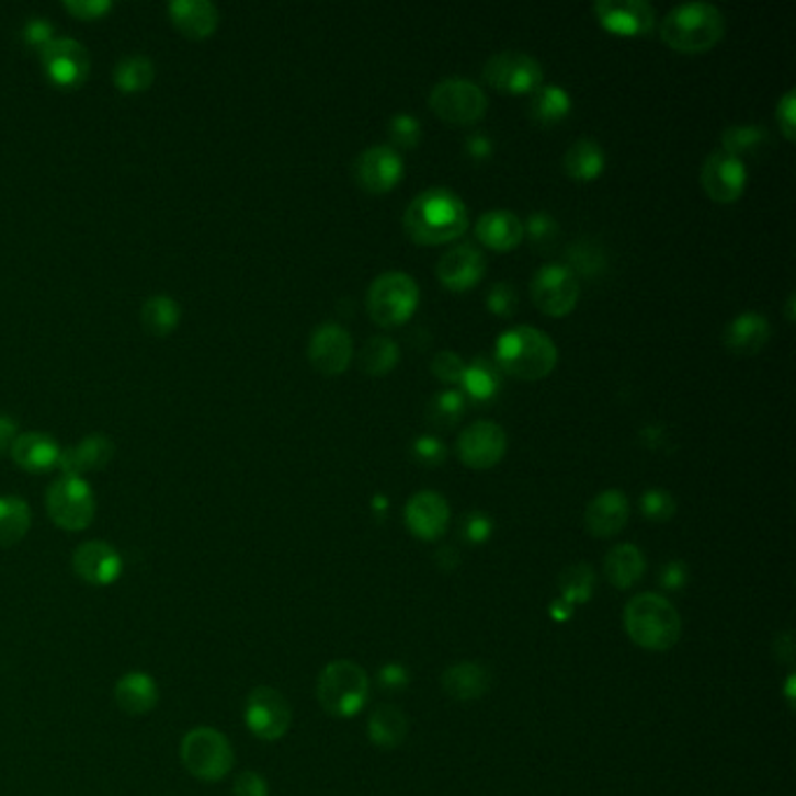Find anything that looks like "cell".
Returning a JSON list of instances; mask_svg holds the SVG:
<instances>
[{
	"label": "cell",
	"mask_w": 796,
	"mask_h": 796,
	"mask_svg": "<svg viewBox=\"0 0 796 796\" xmlns=\"http://www.w3.org/2000/svg\"><path fill=\"white\" fill-rule=\"evenodd\" d=\"M771 337V322L766 320V316L757 314V311H746L736 316L727 330H724V343L727 349L736 355H754L766 346V341Z\"/></svg>",
	"instance_id": "26"
},
{
	"label": "cell",
	"mask_w": 796,
	"mask_h": 796,
	"mask_svg": "<svg viewBox=\"0 0 796 796\" xmlns=\"http://www.w3.org/2000/svg\"><path fill=\"white\" fill-rule=\"evenodd\" d=\"M64 5L68 12L80 16V20H96V16L113 8L111 0H66Z\"/></svg>",
	"instance_id": "54"
},
{
	"label": "cell",
	"mask_w": 796,
	"mask_h": 796,
	"mask_svg": "<svg viewBox=\"0 0 796 796\" xmlns=\"http://www.w3.org/2000/svg\"><path fill=\"white\" fill-rule=\"evenodd\" d=\"M568 258V269L572 274H582V276H599L601 271L605 269V255L603 248L593 241H577L568 248L566 252Z\"/></svg>",
	"instance_id": "42"
},
{
	"label": "cell",
	"mask_w": 796,
	"mask_h": 796,
	"mask_svg": "<svg viewBox=\"0 0 796 796\" xmlns=\"http://www.w3.org/2000/svg\"><path fill=\"white\" fill-rule=\"evenodd\" d=\"M234 796H269V785L255 771H243L231 785Z\"/></svg>",
	"instance_id": "50"
},
{
	"label": "cell",
	"mask_w": 796,
	"mask_h": 796,
	"mask_svg": "<svg viewBox=\"0 0 796 796\" xmlns=\"http://www.w3.org/2000/svg\"><path fill=\"white\" fill-rule=\"evenodd\" d=\"M551 617L558 619V622H566L572 617V605H568L566 601H556L551 605Z\"/></svg>",
	"instance_id": "61"
},
{
	"label": "cell",
	"mask_w": 796,
	"mask_h": 796,
	"mask_svg": "<svg viewBox=\"0 0 796 796\" xmlns=\"http://www.w3.org/2000/svg\"><path fill=\"white\" fill-rule=\"evenodd\" d=\"M374 510H378V512L388 510V500H386L384 496H376V498H374Z\"/></svg>",
	"instance_id": "62"
},
{
	"label": "cell",
	"mask_w": 796,
	"mask_h": 796,
	"mask_svg": "<svg viewBox=\"0 0 796 796\" xmlns=\"http://www.w3.org/2000/svg\"><path fill=\"white\" fill-rule=\"evenodd\" d=\"M486 304H488V309H491L496 316L510 318L516 311V306H519L514 285L507 283V281H500V283L491 285V289H488V295H486Z\"/></svg>",
	"instance_id": "46"
},
{
	"label": "cell",
	"mask_w": 796,
	"mask_h": 796,
	"mask_svg": "<svg viewBox=\"0 0 796 796\" xmlns=\"http://www.w3.org/2000/svg\"><path fill=\"white\" fill-rule=\"evenodd\" d=\"M465 150L473 159H488L493 155V143L486 134L475 132L465 138Z\"/></svg>",
	"instance_id": "56"
},
{
	"label": "cell",
	"mask_w": 796,
	"mask_h": 796,
	"mask_svg": "<svg viewBox=\"0 0 796 796\" xmlns=\"http://www.w3.org/2000/svg\"><path fill=\"white\" fill-rule=\"evenodd\" d=\"M531 297L542 314L568 316L579 299L577 276L566 264L539 266L531 281Z\"/></svg>",
	"instance_id": "11"
},
{
	"label": "cell",
	"mask_w": 796,
	"mask_h": 796,
	"mask_svg": "<svg viewBox=\"0 0 796 796\" xmlns=\"http://www.w3.org/2000/svg\"><path fill=\"white\" fill-rule=\"evenodd\" d=\"M603 568H605V577L610 579V584L624 591L640 582L645 568H647V560L636 545H628L626 542V545H617L610 549V554L605 556Z\"/></svg>",
	"instance_id": "31"
},
{
	"label": "cell",
	"mask_w": 796,
	"mask_h": 796,
	"mask_svg": "<svg viewBox=\"0 0 796 796\" xmlns=\"http://www.w3.org/2000/svg\"><path fill=\"white\" fill-rule=\"evenodd\" d=\"M49 519L64 531H84L96 514V498L84 477L64 475L47 488Z\"/></svg>",
	"instance_id": "8"
},
{
	"label": "cell",
	"mask_w": 796,
	"mask_h": 796,
	"mask_svg": "<svg viewBox=\"0 0 796 796\" xmlns=\"http://www.w3.org/2000/svg\"><path fill=\"white\" fill-rule=\"evenodd\" d=\"M390 140L393 148L413 150L421 143V122L409 113H397L390 120Z\"/></svg>",
	"instance_id": "45"
},
{
	"label": "cell",
	"mask_w": 796,
	"mask_h": 796,
	"mask_svg": "<svg viewBox=\"0 0 796 796\" xmlns=\"http://www.w3.org/2000/svg\"><path fill=\"white\" fill-rule=\"evenodd\" d=\"M460 384H463V390L473 397V400L488 402V400H493L500 390V376L491 360L477 355L473 362H469V365H465Z\"/></svg>",
	"instance_id": "34"
},
{
	"label": "cell",
	"mask_w": 796,
	"mask_h": 796,
	"mask_svg": "<svg viewBox=\"0 0 796 796\" xmlns=\"http://www.w3.org/2000/svg\"><path fill=\"white\" fill-rule=\"evenodd\" d=\"M421 289L413 276L405 271H386L376 276L367 289V309L376 325L395 328L407 322L419 309Z\"/></svg>",
	"instance_id": "6"
},
{
	"label": "cell",
	"mask_w": 796,
	"mask_h": 796,
	"mask_svg": "<svg viewBox=\"0 0 796 796\" xmlns=\"http://www.w3.org/2000/svg\"><path fill=\"white\" fill-rule=\"evenodd\" d=\"M701 185L713 202L734 204L736 198L743 196L748 185L746 161L727 150H713L701 167Z\"/></svg>",
	"instance_id": "13"
},
{
	"label": "cell",
	"mask_w": 796,
	"mask_h": 796,
	"mask_svg": "<svg viewBox=\"0 0 796 796\" xmlns=\"http://www.w3.org/2000/svg\"><path fill=\"white\" fill-rule=\"evenodd\" d=\"M572 107V99L560 84L537 87L531 96V115L539 124H556L566 120Z\"/></svg>",
	"instance_id": "35"
},
{
	"label": "cell",
	"mask_w": 796,
	"mask_h": 796,
	"mask_svg": "<svg viewBox=\"0 0 796 796\" xmlns=\"http://www.w3.org/2000/svg\"><path fill=\"white\" fill-rule=\"evenodd\" d=\"M463 537L469 542V545H484V542L493 535V521L484 512H469L463 519L460 526Z\"/></svg>",
	"instance_id": "49"
},
{
	"label": "cell",
	"mask_w": 796,
	"mask_h": 796,
	"mask_svg": "<svg viewBox=\"0 0 796 796\" xmlns=\"http://www.w3.org/2000/svg\"><path fill=\"white\" fill-rule=\"evenodd\" d=\"M448 502L444 500V496L434 491H419L409 498L405 507L407 528L425 542L442 537L448 528Z\"/></svg>",
	"instance_id": "20"
},
{
	"label": "cell",
	"mask_w": 796,
	"mask_h": 796,
	"mask_svg": "<svg viewBox=\"0 0 796 796\" xmlns=\"http://www.w3.org/2000/svg\"><path fill=\"white\" fill-rule=\"evenodd\" d=\"M316 694L325 713L337 719H346L365 708L369 678L355 661L337 659L320 671Z\"/></svg>",
	"instance_id": "5"
},
{
	"label": "cell",
	"mask_w": 796,
	"mask_h": 796,
	"mask_svg": "<svg viewBox=\"0 0 796 796\" xmlns=\"http://www.w3.org/2000/svg\"><path fill=\"white\" fill-rule=\"evenodd\" d=\"M794 675H789V680H787V701L792 703V698H794Z\"/></svg>",
	"instance_id": "64"
},
{
	"label": "cell",
	"mask_w": 796,
	"mask_h": 796,
	"mask_svg": "<svg viewBox=\"0 0 796 796\" xmlns=\"http://www.w3.org/2000/svg\"><path fill=\"white\" fill-rule=\"evenodd\" d=\"M169 14L171 22L194 41L206 38L220 22V14L211 0H171Z\"/></svg>",
	"instance_id": "29"
},
{
	"label": "cell",
	"mask_w": 796,
	"mask_h": 796,
	"mask_svg": "<svg viewBox=\"0 0 796 796\" xmlns=\"http://www.w3.org/2000/svg\"><path fill=\"white\" fill-rule=\"evenodd\" d=\"M686 582H690V568H686L684 560H671L659 572V584L666 591H680Z\"/></svg>",
	"instance_id": "51"
},
{
	"label": "cell",
	"mask_w": 796,
	"mask_h": 796,
	"mask_svg": "<svg viewBox=\"0 0 796 796\" xmlns=\"http://www.w3.org/2000/svg\"><path fill=\"white\" fill-rule=\"evenodd\" d=\"M72 570L89 587L105 589L120 582L124 572V560L120 551L103 539H89L72 551Z\"/></svg>",
	"instance_id": "16"
},
{
	"label": "cell",
	"mask_w": 796,
	"mask_h": 796,
	"mask_svg": "<svg viewBox=\"0 0 796 796\" xmlns=\"http://www.w3.org/2000/svg\"><path fill=\"white\" fill-rule=\"evenodd\" d=\"M115 456V444L103 434H89L80 444L61 448L59 467L64 475L84 477L87 473L103 469Z\"/></svg>",
	"instance_id": "23"
},
{
	"label": "cell",
	"mask_w": 796,
	"mask_h": 796,
	"mask_svg": "<svg viewBox=\"0 0 796 796\" xmlns=\"http://www.w3.org/2000/svg\"><path fill=\"white\" fill-rule=\"evenodd\" d=\"M787 320H794V295L787 297Z\"/></svg>",
	"instance_id": "63"
},
{
	"label": "cell",
	"mask_w": 796,
	"mask_h": 796,
	"mask_svg": "<svg viewBox=\"0 0 796 796\" xmlns=\"http://www.w3.org/2000/svg\"><path fill=\"white\" fill-rule=\"evenodd\" d=\"M484 80L500 92L526 94L542 82V66L526 52H500L486 61Z\"/></svg>",
	"instance_id": "12"
},
{
	"label": "cell",
	"mask_w": 796,
	"mask_h": 796,
	"mask_svg": "<svg viewBox=\"0 0 796 796\" xmlns=\"http://www.w3.org/2000/svg\"><path fill=\"white\" fill-rule=\"evenodd\" d=\"M22 35L29 45L41 49L43 45H47L54 38V29L45 16H31V20L22 26Z\"/></svg>",
	"instance_id": "52"
},
{
	"label": "cell",
	"mask_w": 796,
	"mask_h": 796,
	"mask_svg": "<svg viewBox=\"0 0 796 796\" xmlns=\"http://www.w3.org/2000/svg\"><path fill=\"white\" fill-rule=\"evenodd\" d=\"M601 24L617 35H645L657 24V12L645 0H599L593 5Z\"/></svg>",
	"instance_id": "19"
},
{
	"label": "cell",
	"mask_w": 796,
	"mask_h": 796,
	"mask_svg": "<svg viewBox=\"0 0 796 796\" xmlns=\"http://www.w3.org/2000/svg\"><path fill=\"white\" fill-rule=\"evenodd\" d=\"M378 682H382L384 690H390V692H400V690H407L409 686V671L402 666V663H386L382 671H378Z\"/></svg>",
	"instance_id": "53"
},
{
	"label": "cell",
	"mask_w": 796,
	"mask_h": 796,
	"mask_svg": "<svg viewBox=\"0 0 796 796\" xmlns=\"http://www.w3.org/2000/svg\"><path fill=\"white\" fill-rule=\"evenodd\" d=\"M566 173L575 180H593L605 169V152L599 140L579 138L575 140L564 157Z\"/></svg>",
	"instance_id": "32"
},
{
	"label": "cell",
	"mask_w": 796,
	"mask_h": 796,
	"mask_svg": "<svg viewBox=\"0 0 796 796\" xmlns=\"http://www.w3.org/2000/svg\"><path fill=\"white\" fill-rule=\"evenodd\" d=\"M486 271L484 252L469 243L448 248L437 262V278L448 289H469L475 287Z\"/></svg>",
	"instance_id": "21"
},
{
	"label": "cell",
	"mask_w": 796,
	"mask_h": 796,
	"mask_svg": "<svg viewBox=\"0 0 796 796\" xmlns=\"http://www.w3.org/2000/svg\"><path fill=\"white\" fill-rule=\"evenodd\" d=\"M477 239L493 250H512L523 241V223L512 211H488L484 213L477 227H475Z\"/></svg>",
	"instance_id": "28"
},
{
	"label": "cell",
	"mask_w": 796,
	"mask_h": 796,
	"mask_svg": "<svg viewBox=\"0 0 796 796\" xmlns=\"http://www.w3.org/2000/svg\"><path fill=\"white\" fill-rule=\"evenodd\" d=\"M469 217L463 198L448 187H428L411 198L405 211V229L421 246H437L458 239Z\"/></svg>",
	"instance_id": "1"
},
{
	"label": "cell",
	"mask_w": 796,
	"mask_h": 796,
	"mask_svg": "<svg viewBox=\"0 0 796 796\" xmlns=\"http://www.w3.org/2000/svg\"><path fill=\"white\" fill-rule=\"evenodd\" d=\"M775 655H777V659H783L787 663L794 659V640H792V633L789 630L783 633V636H777V640H775Z\"/></svg>",
	"instance_id": "59"
},
{
	"label": "cell",
	"mask_w": 796,
	"mask_h": 796,
	"mask_svg": "<svg viewBox=\"0 0 796 796\" xmlns=\"http://www.w3.org/2000/svg\"><path fill=\"white\" fill-rule=\"evenodd\" d=\"M38 52L47 78L59 87L82 84L92 68L87 47L72 38H52Z\"/></svg>",
	"instance_id": "14"
},
{
	"label": "cell",
	"mask_w": 796,
	"mask_h": 796,
	"mask_svg": "<svg viewBox=\"0 0 796 796\" xmlns=\"http://www.w3.org/2000/svg\"><path fill=\"white\" fill-rule=\"evenodd\" d=\"M430 369H432L434 376L442 378V382H446V384H460L463 372H465V362L454 351H440L437 355L432 357Z\"/></svg>",
	"instance_id": "47"
},
{
	"label": "cell",
	"mask_w": 796,
	"mask_h": 796,
	"mask_svg": "<svg viewBox=\"0 0 796 796\" xmlns=\"http://www.w3.org/2000/svg\"><path fill=\"white\" fill-rule=\"evenodd\" d=\"M143 328L155 337H167L180 320V306L169 295H152L140 309Z\"/></svg>",
	"instance_id": "38"
},
{
	"label": "cell",
	"mask_w": 796,
	"mask_h": 796,
	"mask_svg": "<svg viewBox=\"0 0 796 796\" xmlns=\"http://www.w3.org/2000/svg\"><path fill=\"white\" fill-rule=\"evenodd\" d=\"M430 107L434 115L451 124L479 122L488 107L484 89L465 78H444L432 87Z\"/></svg>",
	"instance_id": "9"
},
{
	"label": "cell",
	"mask_w": 796,
	"mask_h": 796,
	"mask_svg": "<svg viewBox=\"0 0 796 796\" xmlns=\"http://www.w3.org/2000/svg\"><path fill=\"white\" fill-rule=\"evenodd\" d=\"M243 721L252 736L274 743L287 734L289 724H293V708L274 686L260 684L246 698Z\"/></svg>",
	"instance_id": "10"
},
{
	"label": "cell",
	"mask_w": 796,
	"mask_h": 796,
	"mask_svg": "<svg viewBox=\"0 0 796 796\" xmlns=\"http://www.w3.org/2000/svg\"><path fill=\"white\" fill-rule=\"evenodd\" d=\"M360 369L369 376H384L388 374L397 362H400V346L397 341L384 334H374L367 339L365 346L360 351Z\"/></svg>",
	"instance_id": "36"
},
{
	"label": "cell",
	"mask_w": 796,
	"mask_h": 796,
	"mask_svg": "<svg viewBox=\"0 0 796 796\" xmlns=\"http://www.w3.org/2000/svg\"><path fill=\"white\" fill-rule=\"evenodd\" d=\"M624 628L638 647L666 651L673 649L682 636V617L666 595L638 593L624 607Z\"/></svg>",
	"instance_id": "3"
},
{
	"label": "cell",
	"mask_w": 796,
	"mask_h": 796,
	"mask_svg": "<svg viewBox=\"0 0 796 796\" xmlns=\"http://www.w3.org/2000/svg\"><path fill=\"white\" fill-rule=\"evenodd\" d=\"M675 498L663 488H649L640 496V512L649 521H671L675 516Z\"/></svg>",
	"instance_id": "44"
},
{
	"label": "cell",
	"mask_w": 796,
	"mask_h": 796,
	"mask_svg": "<svg viewBox=\"0 0 796 796\" xmlns=\"http://www.w3.org/2000/svg\"><path fill=\"white\" fill-rule=\"evenodd\" d=\"M769 132L766 126L759 124H734L727 132L721 134V150L729 155L743 159L748 155L762 152L769 145Z\"/></svg>",
	"instance_id": "37"
},
{
	"label": "cell",
	"mask_w": 796,
	"mask_h": 796,
	"mask_svg": "<svg viewBox=\"0 0 796 796\" xmlns=\"http://www.w3.org/2000/svg\"><path fill=\"white\" fill-rule=\"evenodd\" d=\"M560 601L568 605H584L591 601L595 589V572L589 564H572L558 575Z\"/></svg>",
	"instance_id": "39"
},
{
	"label": "cell",
	"mask_w": 796,
	"mask_h": 796,
	"mask_svg": "<svg viewBox=\"0 0 796 796\" xmlns=\"http://www.w3.org/2000/svg\"><path fill=\"white\" fill-rule=\"evenodd\" d=\"M434 560H437V566L446 572L454 570L458 564H460V556L454 547H442L437 554H434Z\"/></svg>",
	"instance_id": "58"
},
{
	"label": "cell",
	"mask_w": 796,
	"mask_h": 796,
	"mask_svg": "<svg viewBox=\"0 0 796 796\" xmlns=\"http://www.w3.org/2000/svg\"><path fill=\"white\" fill-rule=\"evenodd\" d=\"M491 671L479 661H458L451 663L444 675L442 686L458 703H473L479 701L488 690H491Z\"/></svg>",
	"instance_id": "24"
},
{
	"label": "cell",
	"mask_w": 796,
	"mask_h": 796,
	"mask_svg": "<svg viewBox=\"0 0 796 796\" xmlns=\"http://www.w3.org/2000/svg\"><path fill=\"white\" fill-rule=\"evenodd\" d=\"M115 703L122 713L132 717H143L157 708L159 686L155 678L145 671H132L117 680Z\"/></svg>",
	"instance_id": "25"
},
{
	"label": "cell",
	"mask_w": 796,
	"mask_h": 796,
	"mask_svg": "<svg viewBox=\"0 0 796 796\" xmlns=\"http://www.w3.org/2000/svg\"><path fill=\"white\" fill-rule=\"evenodd\" d=\"M31 528V507L16 496H0V547H14Z\"/></svg>",
	"instance_id": "33"
},
{
	"label": "cell",
	"mask_w": 796,
	"mask_h": 796,
	"mask_svg": "<svg viewBox=\"0 0 796 796\" xmlns=\"http://www.w3.org/2000/svg\"><path fill=\"white\" fill-rule=\"evenodd\" d=\"M628 514L630 507L624 491H619V488H610V491L599 493L589 502L584 514V526L595 537H612L624 531V526L628 523Z\"/></svg>",
	"instance_id": "22"
},
{
	"label": "cell",
	"mask_w": 796,
	"mask_h": 796,
	"mask_svg": "<svg viewBox=\"0 0 796 796\" xmlns=\"http://www.w3.org/2000/svg\"><path fill=\"white\" fill-rule=\"evenodd\" d=\"M794 111H796V94L794 89H787L783 99L777 101V124H781V132L787 140H794Z\"/></svg>",
	"instance_id": "55"
},
{
	"label": "cell",
	"mask_w": 796,
	"mask_h": 796,
	"mask_svg": "<svg viewBox=\"0 0 796 796\" xmlns=\"http://www.w3.org/2000/svg\"><path fill=\"white\" fill-rule=\"evenodd\" d=\"M353 173L362 190H367L372 194L390 192L397 183H400L405 173L402 155L397 152L393 145H372V148L362 150L357 155Z\"/></svg>",
	"instance_id": "15"
},
{
	"label": "cell",
	"mask_w": 796,
	"mask_h": 796,
	"mask_svg": "<svg viewBox=\"0 0 796 796\" xmlns=\"http://www.w3.org/2000/svg\"><path fill=\"white\" fill-rule=\"evenodd\" d=\"M640 434H643V440L647 442V446H651V448H659L668 437V432H663V428H657V425L643 428Z\"/></svg>",
	"instance_id": "60"
},
{
	"label": "cell",
	"mask_w": 796,
	"mask_h": 796,
	"mask_svg": "<svg viewBox=\"0 0 796 796\" xmlns=\"http://www.w3.org/2000/svg\"><path fill=\"white\" fill-rule=\"evenodd\" d=\"M496 362L502 372L523 382H539L554 372L558 349L547 332L531 325H516L498 337Z\"/></svg>",
	"instance_id": "2"
},
{
	"label": "cell",
	"mask_w": 796,
	"mask_h": 796,
	"mask_svg": "<svg viewBox=\"0 0 796 796\" xmlns=\"http://www.w3.org/2000/svg\"><path fill=\"white\" fill-rule=\"evenodd\" d=\"M367 731H369V740L374 746L384 748V750H393L397 746H402L407 736H409V717L407 713H402L397 705H378L374 708V713L369 715L367 721Z\"/></svg>",
	"instance_id": "30"
},
{
	"label": "cell",
	"mask_w": 796,
	"mask_h": 796,
	"mask_svg": "<svg viewBox=\"0 0 796 796\" xmlns=\"http://www.w3.org/2000/svg\"><path fill=\"white\" fill-rule=\"evenodd\" d=\"M463 411H465V395L460 390L448 388L432 397L428 402L425 416L434 428H451L463 419Z\"/></svg>",
	"instance_id": "41"
},
{
	"label": "cell",
	"mask_w": 796,
	"mask_h": 796,
	"mask_svg": "<svg viewBox=\"0 0 796 796\" xmlns=\"http://www.w3.org/2000/svg\"><path fill=\"white\" fill-rule=\"evenodd\" d=\"M411 451H413L416 460L423 463V465H430V467L446 460L444 442L437 440V437H432V434H421V437H416L413 444H411Z\"/></svg>",
	"instance_id": "48"
},
{
	"label": "cell",
	"mask_w": 796,
	"mask_h": 796,
	"mask_svg": "<svg viewBox=\"0 0 796 796\" xmlns=\"http://www.w3.org/2000/svg\"><path fill=\"white\" fill-rule=\"evenodd\" d=\"M311 365L325 376H339L353 360V339L337 322H322L309 339Z\"/></svg>",
	"instance_id": "18"
},
{
	"label": "cell",
	"mask_w": 796,
	"mask_h": 796,
	"mask_svg": "<svg viewBox=\"0 0 796 796\" xmlns=\"http://www.w3.org/2000/svg\"><path fill=\"white\" fill-rule=\"evenodd\" d=\"M523 237H528L533 248L537 250H549L551 246H556L560 229L558 223L549 213H533L526 223H523Z\"/></svg>",
	"instance_id": "43"
},
{
	"label": "cell",
	"mask_w": 796,
	"mask_h": 796,
	"mask_svg": "<svg viewBox=\"0 0 796 796\" xmlns=\"http://www.w3.org/2000/svg\"><path fill=\"white\" fill-rule=\"evenodd\" d=\"M458 458L473 469H491L507 451V434L493 421H477L467 425L458 437Z\"/></svg>",
	"instance_id": "17"
},
{
	"label": "cell",
	"mask_w": 796,
	"mask_h": 796,
	"mask_svg": "<svg viewBox=\"0 0 796 796\" xmlns=\"http://www.w3.org/2000/svg\"><path fill=\"white\" fill-rule=\"evenodd\" d=\"M180 759L196 781L220 783L234 769V748L223 731L196 727L180 743Z\"/></svg>",
	"instance_id": "7"
},
{
	"label": "cell",
	"mask_w": 796,
	"mask_h": 796,
	"mask_svg": "<svg viewBox=\"0 0 796 796\" xmlns=\"http://www.w3.org/2000/svg\"><path fill=\"white\" fill-rule=\"evenodd\" d=\"M14 440H16V423L10 419V416H0V456L12 448Z\"/></svg>",
	"instance_id": "57"
},
{
	"label": "cell",
	"mask_w": 796,
	"mask_h": 796,
	"mask_svg": "<svg viewBox=\"0 0 796 796\" xmlns=\"http://www.w3.org/2000/svg\"><path fill=\"white\" fill-rule=\"evenodd\" d=\"M724 35V14L710 3H682L661 20V38L684 54L715 47Z\"/></svg>",
	"instance_id": "4"
},
{
	"label": "cell",
	"mask_w": 796,
	"mask_h": 796,
	"mask_svg": "<svg viewBox=\"0 0 796 796\" xmlns=\"http://www.w3.org/2000/svg\"><path fill=\"white\" fill-rule=\"evenodd\" d=\"M10 454L14 463L29 473H47V469L59 465L61 448L45 432H24L16 434Z\"/></svg>",
	"instance_id": "27"
},
{
	"label": "cell",
	"mask_w": 796,
	"mask_h": 796,
	"mask_svg": "<svg viewBox=\"0 0 796 796\" xmlns=\"http://www.w3.org/2000/svg\"><path fill=\"white\" fill-rule=\"evenodd\" d=\"M113 80L122 92H143L155 80V64L143 54H126L117 61Z\"/></svg>",
	"instance_id": "40"
}]
</instances>
